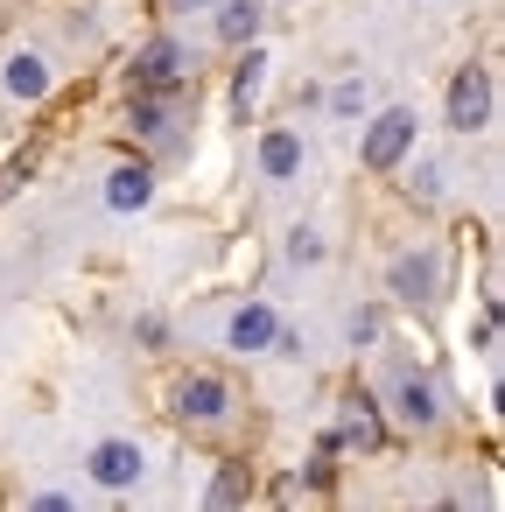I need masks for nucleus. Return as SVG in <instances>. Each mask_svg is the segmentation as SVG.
Returning a JSON list of instances; mask_svg holds the SVG:
<instances>
[{
  "label": "nucleus",
  "mask_w": 505,
  "mask_h": 512,
  "mask_svg": "<svg viewBox=\"0 0 505 512\" xmlns=\"http://www.w3.org/2000/svg\"><path fill=\"white\" fill-rule=\"evenodd\" d=\"M148 197H155V169L148 162H127V169L106 176V204L113 211H148Z\"/></svg>",
  "instance_id": "9b49d317"
},
{
  "label": "nucleus",
  "mask_w": 505,
  "mask_h": 512,
  "mask_svg": "<svg viewBox=\"0 0 505 512\" xmlns=\"http://www.w3.org/2000/svg\"><path fill=\"white\" fill-rule=\"evenodd\" d=\"M288 260H295V267H316V260H323V239H316V232H288Z\"/></svg>",
  "instance_id": "6ab92c4d"
},
{
  "label": "nucleus",
  "mask_w": 505,
  "mask_h": 512,
  "mask_svg": "<svg viewBox=\"0 0 505 512\" xmlns=\"http://www.w3.org/2000/svg\"><path fill=\"white\" fill-rule=\"evenodd\" d=\"M407 197H421V204H435V197H442V169H435V162H421V169L407 176Z\"/></svg>",
  "instance_id": "a211bd4d"
},
{
  "label": "nucleus",
  "mask_w": 505,
  "mask_h": 512,
  "mask_svg": "<svg viewBox=\"0 0 505 512\" xmlns=\"http://www.w3.org/2000/svg\"><path fill=\"white\" fill-rule=\"evenodd\" d=\"M323 442H330V449H379L386 428H379L372 400H344V421H337V435H323Z\"/></svg>",
  "instance_id": "9d476101"
},
{
  "label": "nucleus",
  "mask_w": 505,
  "mask_h": 512,
  "mask_svg": "<svg viewBox=\"0 0 505 512\" xmlns=\"http://www.w3.org/2000/svg\"><path fill=\"white\" fill-rule=\"evenodd\" d=\"M260 169H267V183H295V176H302V141H295V127H267V134H260Z\"/></svg>",
  "instance_id": "1a4fd4ad"
},
{
  "label": "nucleus",
  "mask_w": 505,
  "mask_h": 512,
  "mask_svg": "<svg viewBox=\"0 0 505 512\" xmlns=\"http://www.w3.org/2000/svg\"><path fill=\"white\" fill-rule=\"evenodd\" d=\"M491 120V71H456V85H449V127L456 134H477Z\"/></svg>",
  "instance_id": "39448f33"
},
{
  "label": "nucleus",
  "mask_w": 505,
  "mask_h": 512,
  "mask_svg": "<svg viewBox=\"0 0 505 512\" xmlns=\"http://www.w3.org/2000/svg\"><path fill=\"white\" fill-rule=\"evenodd\" d=\"M274 330H281V316L267 309V302H246L232 323H225V337H232V351H267L274 344Z\"/></svg>",
  "instance_id": "f8f14e48"
},
{
  "label": "nucleus",
  "mask_w": 505,
  "mask_h": 512,
  "mask_svg": "<svg viewBox=\"0 0 505 512\" xmlns=\"http://www.w3.org/2000/svg\"><path fill=\"white\" fill-rule=\"evenodd\" d=\"M386 400H393V421H400V428H435V421H442V400H435V386H428L421 372H393Z\"/></svg>",
  "instance_id": "423d86ee"
},
{
  "label": "nucleus",
  "mask_w": 505,
  "mask_h": 512,
  "mask_svg": "<svg viewBox=\"0 0 505 512\" xmlns=\"http://www.w3.org/2000/svg\"><path fill=\"white\" fill-rule=\"evenodd\" d=\"M0 99H8V106L50 99V57H43V50H15L8 64H0Z\"/></svg>",
  "instance_id": "20e7f679"
},
{
  "label": "nucleus",
  "mask_w": 505,
  "mask_h": 512,
  "mask_svg": "<svg viewBox=\"0 0 505 512\" xmlns=\"http://www.w3.org/2000/svg\"><path fill=\"white\" fill-rule=\"evenodd\" d=\"M197 78V50L190 43H148L141 57H134V92H183Z\"/></svg>",
  "instance_id": "f257e3e1"
},
{
  "label": "nucleus",
  "mask_w": 505,
  "mask_h": 512,
  "mask_svg": "<svg viewBox=\"0 0 505 512\" xmlns=\"http://www.w3.org/2000/svg\"><path fill=\"white\" fill-rule=\"evenodd\" d=\"M393 295H407V302H435V295H442V253H435V246L400 253V260H393Z\"/></svg>",
  "instance_id": "6e6552de"
},
{
  "label": "nucleus",
  "mask_w": 505,
  "mask_h": 512,
  "mask_svg": "<svg viewBox=\"0 0 505 512\" xmlns=\"http://www.w3.org/2000/svg\"><path fill=\"white\" fill-rule=\"evenodd\" d=\"M176 414L197 421V428H218V421L232 414V386H225L218 372H190V379L176 386Z\"/></svg>",
  "instance_id": "7ed1b4c3"
},
{
  "label": "nucleus",
  "mask_w": 505,
  "mask_h": 512,
  "mask_svg": "<svg viewBox=\"0 0 505 512\" xmlns=\"http://www.w3.org/2000/svg\"><path fill=\"white\" fill-rule=\"evenodd\" d=\"M218 36L225 43H253L260 36V0H218Z\"/></svg>",
  "instance_id": "4468645a"
},
{
  "label": "nucleus",
  "mask_w": 505,
  "mask_h": 512,
  "mask_svg": "<svg viewBox=\"0 0 505 512\" xmlns=\"http://www.w3.org/2000/svg\"><path fill=\"white\" fill-rule=\"evenodd\" d=\"M141 463H148V456H141V442H99L85 470H92V484H99V491H134V484H141Z\"/></svg>",
  "instance_id": "0eeeda50"
},
{
  "label": "nucleus",
  "mask_w": 505,
  "mask_h": 512,
  "mask_svg": "<svg viewBox=\"0 0 505 512\" xmlns=\"http://www.w3.org/2000/svg\"><path fill=\"white\" fill-rule=\"evenodd\" d=\"M260 85H267V57H260V50H246V64H239V78H232V106H239V113H253Z\"/></svg>",
  "instance_id": "2eb2a0df"
},
{
  "label": "nucleus",
  "mask_w": 505,
  "mask_h": 512,
  "mask_svg": "<svg viewBox=\"0 0 505 512\" xmlns=\"http://www.w3.org/2000/svg\"><path fill=\"white\" fill-rule=\"evenodd\" d=\"M134 127L148 141H169L176 134V92H134Z\"/></svg>",
  "instance_id": "ddd939ff"
},
{
  "label": "nucleus",
  "mask_w": 505,
  "mask_h": 512,
  "mask_svg": "<svg viewBox=\"0 0 505 512\" xmlns=\"http://www.w3.org/2000/svg\"><path fill=\"white\" fill-rule=\"evenodd\" d=\"M239 498H253V477H246L239 463H225L218 484H211V505H239Z\"/></svg>",
  "instance_id": "dca6fc26"
},
{
  "label": "nucleus",
  "mask_w": 505,
  "mask_h": 512,
  "mask_svg": "<svg viewBox=\"0 0 505 512\" xmlns=\"http://www.w3.org/2000/svg\"><path fill=\"white\" fill-rule=\"evenodd\" d=\"M372 337H379V316H372V309H365V316H351V344H372Z\"/></svg>",
  "instance_id": "aec40b11"
},
{
  "label": "nucleus",
  "mask_w": 505,
  "mask_h": 512,
  "mask_svg": "<svg viewBox=\"0 0 505 512\" xmlns=\"http://www.w3.org/2000/svg\"><path fill=\"white\" fill-rule=\"evenodd\" d=\"M330 113H337V120H358V113H365V85H358V78H344V85L330 92Z\"/></svg>",
  "instance_id": "f3484780"
},
{
  "label": "nucleus",
  "mask_w": 505,
  "mask_h": 512,
  "mask_svg": "<svg viewBox=\"0 0 505 512\" xmlns=\"http://www.w3.org/2000/svg\"><path fill=\"white\" fill-rule=\"evenodd\" d=\"M414 127H421V120H414L407 106H386V113L365 127V148H358V155H365V169H393V162L414 148Z\"/></svg>",
  "instance_id": "f03ea898"
},
{
  "label": "nucleus",
  "mask_w": 505,
  "mask_h": 512,
  "mask_svg": "<svg viewBox=\"0 0 505 512\" xmlns=\"http://www.w3.org/2000/svg\"><path fill=\"white\" fill-rule=\"evenodd\" d=\"M169 15H197V8H218V0H162Z\"/></svg>",
  "instance_id": "412c9836"
}]
</instances>
